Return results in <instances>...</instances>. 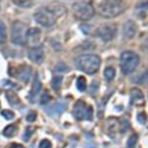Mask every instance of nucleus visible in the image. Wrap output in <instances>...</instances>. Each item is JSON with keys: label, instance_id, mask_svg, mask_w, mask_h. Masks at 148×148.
Masks as SVG:
<instances>
[{"label": "nucleus", "instance_id": "f3484780", "mask_svg": "<svg viewBox=\"0 0 148 148\" xmlns=\"http://www.w3.org/2000/svg\"><path fill=\"white\" fill-rule=\"evenodd\" d=\"M17 132V128L15 125H8L4 128L3 130V136L6 138H12L16 135Z\"/></svg>", "mask_w": 148, "mask_h": 148}, {"label": "nucleus", "instance_id": "4be33fe9", "mask_svg": "<svg viewBox=\"0 0 148 148\" xmlns=\"http://www.w3.org/2000/svg\"><path fill=\"white\" fill-rule=\"evenodd\" d=\"M138 135H136V134H133L127 141L128 148H135L136 146V143H138Z\"/></svg>", "mask_w": 148, "mask_h": 148}, {"label": "nucleus", "instance_id": "58836bf2", "mask_svg": "<svg viewBox=\"0 0 148 148\" xmlns=\"http://www.w3.org/2000/svg\"><path fill=\"white\" fill-rule=\"evenodd\" d=\"M0 108H1V104H0Z\"/></svg>", "mask_w": 148, "mask_h": 148}, {"label": "nucleus", "instance_id": "b1692460", "mask_svg": "<svg viewBox=\"0 0 148 148\" xmlns=\"http://www.w3.org/2000/svg\"><path fill=\"white\" fill-rule=\"evenodd\" d=\"M6 40V27L5 24L0 21V43H3Z\"/></svg>", "mask_w": 148, "mask_h": 148}, {"label": "nucleus", "instance_id": "4c0bfd02", "mask_svg": "<svg viewBox=\"0 0 148 148\" xmlns=\"http://www.w3.org/2000/svg\"><path fill=\"white\" fill-rule=\"evenodd\" d=\"M145 46L148 47V37L146 38V40H145Z\"/></svg>", "mask_w": 148, "mask_h": 148}, {"label": "nucleus", "instance_id": "f8f14e48", "mask_svg": "<svg viewBox=\"0 0 148 148\" xmlns=\"http://www.w3.org/2000/svg\"><path fill=\"white\" fill-rule=\"evenodd\" d=\"M86 108H87V105L83 101H77L73 108V114L78 120H82L85 118Z\"/></svg>", "mask_w": 148, "mask_h": 148}, {"label": "nucleus", "instance_id": "dca6fc26", "mask_svg": "<svg viewBox=\"0 0 148 148\" xmlns=\"http://www.w3.org/2000/svg\"><path fill=\"white\" fill-rule=\"evenodd\" d=\"M103 76H104V79L106 80L111 82V80L114 79V77L116 76V70L113 67H107L103 71Z\"/></svg>", "mask_w": 148, "mask_h": 148}, {"label": "nucleus", "instance_id": "7c9ffc66", "mask_svg": "<svg viewBox=\"0 0 148 148\" xmlns=\"http://www.w3.org/2000/svg\"><path fill=\"white\" fill-rule=\"evenodd\" d=\"M40 148H52V142L49 139H43L40 142Z\"/></svg>", "mask_w": 148, "mask_h": 148}, {"label": "nucleus", "instance_id": "72a5a7b5", "mask_svg": "<svg viewBox=\"0 0 148 148\" xmlns=\"http://www.w3.org/2000/svg\"><path fill=\"white\" fill-rule=\"evenodd\" d=\"M146 82H148V71L145 73V74L142 75L141 80H140V82H139V83H145Z\"/></svg>", "mask_w": 148, "mask_h": 148}, {"label": "nucleus", "instance_id": "c756f323", "mask_svg": "<svg viewBox=\"0 0 148 148\" xmlns=\"http://www.w3.org/2000/svg\"><path fill=\"white\" fill-rule=\"evenodd\" d=\"M36 117H37V113H36L35 111L31 110V111H29V112L27 113V115H26V121L29 122V123H31L33 121H35Z\"/></svg>", "mask_w": 148, "mask_h": 148}, {"label": "nucleus", "instance_id": "c85d7f7f", "mask_svg": "<svg viewBox=\"0 0 148 148\" xmlns=\"http://www.w3.org/2000/svg\"><path fill=\"white\" fill-rule=\"evenodd\" d=\"M136 119H138V121L140 123V124H145L148 119L147 114L145 112H139L138 114V116H136Z\"/></svg>", "mask_w": 148, "mask_h": 148}, {"label": "nucleus", "instance_id": "cd10ccee", "mask_svg": "<svg viewBox=\"0 0 148 148\" xmlns=\"http://www.w3.org/2000/svg\"><path fill=\"white\" fill-rule=\"evenodd\" d=\"M84 119L89 120V121H92V120H93V107H92V106H87L86 113H85V118Z\"/></svg>", "mask_w": 148, "mask_h": 148}, {"label": "nucleus", "instance_id": "6e6552de", "mask_svg": "<svg viewBox=\"0 0 148 148\" xmlns=\"http://www.w3.org/2000/svg\"><path fill=\"white\" fill-rule=\"evenodd\" d=\"M136 31H138V26H136L135 22L133 21H126L125 24L123 25L122 33L125 39H128V40L133 39L135 36Z\"/></svg>", "mask_w": 148, "mask_h": 148}, {"label": "nucleus", "instance_id": "20e7f679", "mask_svg": "<svg viewBox=\"0 0 148 148\" xmlns=\"http://www.w3.org/2000/svg\"><path fill=\"white\" fill-rule=\"evenodd\" d=\"M26 27L23 22L17 21L12 24L11 29V41L17 46H24L27 40Z\"/></svg>", "mask_w": 148, "mask_h": 148}, {"label": "nucleus", "instance_id": "2f4dec72", "mask_svg": "<svg viewBox=\"0 0 148 148\" xmlns=\"http://www.w3.org/2000/svg\"><path fill=\"white\" fill-rule=\"evenodd\" d=\"M121 131L123 133L126 132L128 129H129V121H128L127 119H124V120H122L121 121Z\"/></svg>", "mask_w": 148, "mask_h": 148}, {"label": "nucleus", "instance_id": "5701e85b", "mask_svg": "<svg viewBox=\"0 0 148 148\" xmlns=\"http://www.w3.org/2000/svg\"><path fill=\"white\" fill-rule=\"evenodd\" d=\"M33 133H34V128L33 127H27L26 131H24V135H23V139L24 141H28L30 138H31V136L33 135Z\"/></svg>", "mask_w": 148, "mask_h": 148}, {"label": "nucleus", "instance_id": "412c9836", "mask_svg": "<svg viewBox=\"0 0 148 148\" xmlns=\"http://www.w3.org/2000/svg\"><path fill=\"white\" fill-rule=\"evenodd\" d=\"M40 29L38 28H34V27H31V28L27 29L26 31V38L27 39H32V38H35V37H38L39 35H40Z\"/></svg>", "mask_w": 148, "mask_h": 148}, {"label": "nucleus", "instance_id": "7ed1b4c3", "mask_svg": "<svg viewBox=\"0 0 148 148\" xmlns=\"http://www.w3.org/2000/svg\"><path fill=\"white\" fill-rule=\"evenodd\" d=\"M120 64H121V71L124 75H131L135 72L136 67L139 64V56L135 52L127 51H124L120 57Z\"/></svg>", "mask_w": 148, "mask_h": 148}, {"label": "nucleus", "instance_id": "9d476101", "mask_svg": "<svg viewBox=\"0 0 148 148\" xmlns=\"http://www.w3.org/2000/svg\"><path fill=\"white\" fill-rule=\"evenodd\" d=\"M42 89V83L40 82V79H39V76L36 75L35 77H34V82L32 83V86H31V89H30V92H29V95H28V99L29 101L31 103H34L35 102V99L37 97V95L40 93Z\"/></svg>", "mask_w": 148, "mask_h": 148}, {"label": "nucleus", "instance_id": "f257e3e1", "mask_svg": "<svg viewBox=\"0 0 148 148\" xmlns=\"http://www.w3.org/2000/svg\"><path fill=\"white\" fill-rule=\"evenodd\" d=\"M126 9L123 0H102L97 6V13L102 18H112L122 14Z\"/></svg>", "mask_w": 148, "mask_h": 148}, {"label": "nucleus", "instance_id": "6ab92c4d", "mask_svg": "<svg viewBox=\"0 0 148 148\" xmlns=\"http://www.w3.org/2000/svg\"><path fill=\"white\" fill-rule=\"evenodd\" d=\"M13 3L22 8H29L32 6L33 0H12Z\"/></svg>", "mask_w": 148, "mask_h": 148}, {"label": "nucleus", "instance_id": "bb28decb", "mask_svg": "<svg viewBox=\"0 0 148 148\" xmlns=\"http://www.w3.org/2000/svg\"><path fill=\"white\" fill-rule=\"evenodd\" d=\"M50 100H51V95L49 94L48 91H44V93L42 94L41 99H40V104L41 105H46Z\"/></svg>", "mask_w": 148, "mask_h": 148}, {"label": "nucleus", "instance_id": "393cba45", "mask_svg": "<svg viewBox=\"0 0 148 148\" xmlns=\"http://www.w3.org/2000/svg\"><path fill=\"white\" fill-rule=\"evenodd\" d=\"M1 115L6 120H12L15 117V113L10 110H4L1 111Z\"/></svg>", "mask_w": 148, "mask_h": 148}, {"label": "nucleus", "instance_id": "39448f33", "mask_svg": "<svg viewBox=\"0 0 148 148\" xmlns=\"http://www.w3.org/2000/svg\"><path fill=\"white\" fill-rule=\"evenodd\" d=\"M73 15L79 21H88L94 15V9L93 6L85 2H77L72 8Z\"/></svg>", "mask_w": 148, "mask_h": 148}, {"label": "nucleus", "instance_id": "1a4fd4ad", "mask_svg": "<svg viewBox=\"0 0 148 148\" xmlns=\"http://www.w3.org/2000/svg\"><path fill=\"white\" fill-rule=\"evenodd\" d=\"M27 55H28L29 59L36 64H40L43 62V60H44V51L40 47H36L30 49L28 52H27Z\"/></svg>", "mask_w": 148, "mask_h": 148}, {"label": "nucleus", "instance_id": "473e14b6", "mask_svg": "<svg viewBox=\"0 0 148 148\" xmlns=\"http://www.w3.org/2000/svg\"><path fill=\"white\" fill-rule=\"evenodd\" d=\"M97 88H99V82H97V80H94L93 83H92V85H91V92L92 93H94L97 90Z\"/></svg>", "mask_w": 148, "mask_h": 148}, {"label": "nucleus", "instance_id": "f03ea898", "mask_svg": "<svg viewBox=\"0 0 148 148\" xmlns=\"http://www.w3.org/2000/svg\"><path fill=\"white\" fill-rule=\"evenodd\" d=\"M76 65L81 71L88 75H94L99 71L100 66V58L97 54L89 53L78 57Z\"/></svg>", "mask_w": 148, "mask_h": 148}, {"label": "nucleus", "instance_id": "a211bd4d", "mask_svg": "<svg viewBox=\"0 0 148 148\" xmlns=\"http://www.w3.org/2000/svg\"><path fill=\"white\" fill-rule=\"evenodd\" d=\"M63 82V77L61 76H55L51 80V86L54 90H58Z\"/></svg>", "mask_w": 148, "mask_h": 148}, {"label": "nucleus", "instance_id": "aec40b11", "mask_svg": "<svg viewBox=\"0 0 148 148\" xmlns=\"http://www.w3.org/2000/svg\"><path fill=\"white\" fill-rule=\"evenodd\" d=\"M76 86H77V89L81 92H84L87 89V80L84 77H79L77 79V82H76Z\"/></svg>", "mask_w": 148, "mask_h": 148}, {"label": "nucleus", "instance_id": "423d86ee", "mask_svg": "<svg viewBox=\"0 0 148 148\" xmlns=\"http://www.w3.org/2000/svg\"><path fill=\"white\" fill-rule=\"evenodd\" d=\"M34 18L36 22L40 24V25L44 27H51L55 24L57 18L45 7L41 10H38L34 14Z\"/></svg>", "mask_w": 148, "mask_h": 148}, {"label": "nucleus", "instance_id": "a878e982", "mask_svg": "<svg viewBox=\"0 0 148 148\" xmlns=\"http://www.w3.org/2000/svg\"><path fill=\"white\" fill-rule=\"evenodd\" d=\"M55 70L57 72H58V73H65V72H67L69 69H68L67 65H65V63L60 62V63H58L57 65H56Z\"/></svg>", "mask_w": 148, "mask_h": 148}, {"label": "nucleus", "instance_id": "e433bc0d", "mask_svg": "<svg viewBox=\"0 0 148 148\" xmlns=\"http://www.w3.org/2000/svg\"><path fill=\"white\" fill-rule=\"evenodd\" d=\"M86 148H97L94 143H86Z\"/></svg>", "mask_w": 148, "mask_h": 148}, {"label": "nucleus", "instance_id": "4468645a", "mask_svg": "<svg viewBox=\"0 0 148 148\" xmlns=\"http://www.w3.org/2000/svg\"><path fill=\"white\" fill-rule=\"evenodd\" d=\"M31 72H32V70L29 66H24V67H22V68L17 70V72L13 75V76L19 75L18 77L22 80V82H27L30 79V76H31Z\"/></svg>", "mask_w": 148, "mask_h": 148}, {"label": "nucleus", "instance_id": "f704fd0d", "mask_svg": "<svg viewBox=\"0 0 148 148\" xmlns=\"http://www.w3.org/2000/svg\"><path fill=\"white\" fill-rule=\"evenodd\" d=\"M81 30H82L84 33H88L89 31H90V26L83 24V25H81Z\"/></svg>", "mask_w": 148, "mask_h": 148}, {"label": "nucleus", "instance_id": "ddd939ff", "mask_svg": "<svg viewBox=\"0 0 148 148\" xmlns=\"http://www.w3.org/2000/svg\"><path fill=\"white\" fill-rule=\"evenodd\" d=\"M46 8L56 16V18L61 16L63 15H65V13L66 12V8L63 6V4L58 3V2H53V3L48 5Z\"/></svg>", "mask_w": 148, "mask_h": 148}, {"label": "nucleus", "instance_id": "2eb2a0df", "mask_svg": "<svg viewBox=\"0 0 148 148\" xmlns=\"http://www.w3.org/2000/svg\"><path fill=\"white\" fill-rule=\"evenodd\" d=\"M5 95H6L7 101L9 102V104L12 105L13 107H18V106L21 104V100H19L18 94H17L15 91L7 90L6 93H5Z\"/></svg>", "mask_w": 148, "mask_h": 148}, {"label": "nucleus", "instance_id": "9b49d317", "mask_svg": "<svg viewBox=\"0 0 148 148\" xmlns=\"http://www.w3.org/2000/svg\"><path fill=\"white\" fill-rule=\"evenodd\" d=\"M131 94V100L132 102L138 107H141L144 105V95L141 90L138 88H133L130 92Z\"/></svg>", "mask_w": 148, "mask_h": 148}, {"label": "nucleus", "instance_id": "0eeeda50", "mask_svg": "<svg viewBox=\"0 0 148 148\" xmlns=\"http://www.w3.org/2000/svg\"><path fill=\"white\" fill-rule=\"evenodd\" d=\"M117 33V27L115 24L105 23L99 26L97 29V36L104 42H109L113 40Z\"/></svg>", "mask_w": 148, "mask_h": 148}, {"label": "nucleus", "instance_id": "c9c22d12", "mask_svg": "<svg viewBox=\"0 0 148 148\" xmlns=\"http://www.w3.org/2000/svg\"><path fill=\"white\" fill-rule=\"evenodd\" d=\"M11 148H24L22 144H19V143H12L11 145Z\"/></svg>", "mask_w": 148, "mask_h": 148}]
</instances>
